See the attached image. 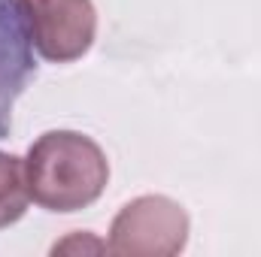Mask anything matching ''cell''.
Returning a JSON list of instances; mask_svg holds the SVG:
<instances>
[{"label":"cell","instance_id":"obj_5","mask_svg":"<svg viewBox=\"0 0 261 257\" xmlns=\"http://www.w3.org/2000/svg\"><path fill=\"white\" fill-rule=\"evenodd\" d=\"M31 203L28 176H24V157L12 151H0V230L12 227L24 218Z\"/></svg>","mask_w":261,"mask_h":257},{"label":"cell","instance_id":"obj_4","mask_svg":"<svg viewBox=\"0 0 261 257\" xmlns=\"http://www.w3.org/2000/svg\"><path fill=\"white\" fill-rule=\"evenodd\" d=\"M37 76L34 43L18 0H0V139L12 130V109Z\"/></svg>","mask_w":261,"mask_h":257},{"label":"cell","instance_id":"obj_1","mask_svg":"<svg viewBox=\"0 0 261 257\" xmlns=\"http://www.w3.org/2000/svg\"><path fill=\"white\" fill-rule=\"evenodd\" d=\"M31 200L46 212H79L100 200L110 182L103 148L79 130H46L24 157Z\"/></svg>","mask_w":261,"mask_h":257},{"label":"cell","instance_id":"obj_3","mask_svg":"<svg viewBox=\"0 0 261 257\" xmlns=\"http://www.w3.org/2000/svg\"><path fill=\"white\" fill-rule=\"evenodd\" d=\"M18 6L40 58L70 64L94 46L97 9L91 0H18Z\"/></svg>","mask_w":261,"mask_h":257},{"label":"cell","instance_id":"obj_2","mask_svg":"<svg viewBox=\"0 0 261 257\" xmlns=\"http://www.w3.org/2000/svg\"><path fill=\"white\" fill-rule=\"evenodd\" d=\"M189 212L164 197L146 194L125 203L110 224V251L125 257H173L189 245Z\"/></svg>","mask_w":261,"mask_h":257}]
</instances>
